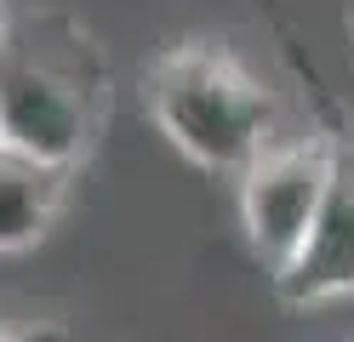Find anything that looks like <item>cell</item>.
<instances>
[{
  "label": "cell",
  "instance_id": "cell-3",
  "mask_svg": "<svg viewBox=\"0 0 354 342\" xmlns=\"http://www.w3.org/2000/svg\"><path fill=\"white\" fill-rule=\"evenodd\" d=\"M240 182V228H246V245L263 257V268H280L292 251L303 245L308 222H315L326 182H331V137H274Z\"/></svg>",
  "mask_w": 354,
  "mask_h": 342
},
{
  "label": "cell",
  "instance_id": "cell-2",
  "mask_svg": "<svg viewBox=\"0 0 354 342\" xmlns=\"http://www.w3.org/2000/svg\"><path fill=\"white\" fill-rule=\"evenodd\" d=\"M143 108L154 131L212 177H240L274 143V103L263 80L223 46L189 40L149 63Z\"/></svg>",
  "mask_w": 354,
  "mask_h": 342
},
{
  "label": "cell",
  "instance_id": "cell-1",
  "mask_svg": "<svg viewBox=\"0 0 354 342\" xmlns=\"http://www.w3.org/2000/svg\"><path fill=\"white\" fill-rule=\"evenodd\" d=\"M103 120V68L63 17H6L0 29V143L75 171Z\"/></svg>",
  "mask_w": 354,
  "mask_h": 342
},
{
  "label": "cell",
  "instance_id": "cell-7",
  "mask_svg": "<svg viewBox=\"0 0 354 342\" xmlns=\"http://www.w3.org/2000/svg\"><path fill=\"white\" fill-rule=\"evenodd\" d=\"M0 29H6V12H0Z\"/></svg>",
  "mask_w": 354,
  "mask_h": 342
},
{
  "label": "cell",
  "instance_id": "cell-6",
  "mask_svg": "<svg viewBox=\"0 0 354 342\" xmlns=\"http://www.w3.org/2000/svg\"><path fill=\"white\" fill-rule=\"evenodd\" d=\"M0 342H63L57 325H0Z\"/></svg>",
  "mask_w": 354,
  "mask_h": 342
},
{
  "label": "cell",
  "instance_id": "cell-4",
  "mask_svg": "<svg viewBox=\"0 0 354 342\" xmlns=\"http://www.w3.org/2000/svg\"><path fill=\"white\" fill-rule=\"evenodd\" d=\"M286 308H326L354 296V137H331V182L303 245L274 268Z\"/></svg>",
  "mask_w": 354,
  "mask_h": 342
},
{
  "label": "cell",
  "instance_id": "cell-5",
  "mask_svg": "<svg viewBox=\"0 0 354 342\" xmlns=\"http://www.w3.org/2000/svg\"><path fill=\"white\" fill-rule=\"evenodd\" d=\"M63 194H69L63 166H46V160L0 143V257H17L46 240L57 228Z\"/></svg>",
  "mask_w": 354,
  "mask_h": 342
}]
</instances>
